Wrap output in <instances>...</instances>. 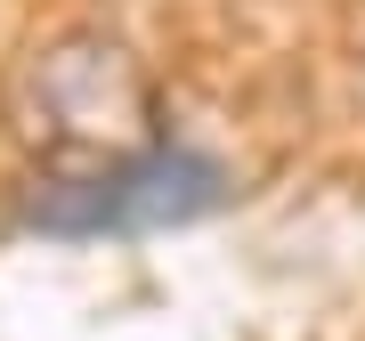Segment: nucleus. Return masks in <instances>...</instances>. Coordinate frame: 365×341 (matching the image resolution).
Segmentation results:
<instances>
[{
	"label": "nucleus",
	"instance_id": "obj_1",
	"mask_svg": "<svg viewBox=\"0 0 365 341\" xmlns=\"http://www.w3.org/2000/svg\"><path fill=\"white\" fill-rule=\"evenodd\" d=\"M227 203V170L203 155H130L106 179H81L66 195L33 203V228L57 236H98V228H179Z\"/></svg>",
	"mask_w": 365,
	"mask_h": 341
}]
</instances>
